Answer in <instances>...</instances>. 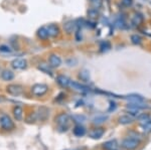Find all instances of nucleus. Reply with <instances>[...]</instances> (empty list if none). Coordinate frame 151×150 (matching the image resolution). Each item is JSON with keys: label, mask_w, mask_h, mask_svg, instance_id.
<instances>
[{"label": "nucleus", "mask_w": 151, "mask_h": 150, "mask_svg": "<svg viewBox=\"0 0 151 150\" xmlns=\"http://www.w3.org/2000/svg\"><path fill=\"white\" fill-rule=\"evenodd\" d=\"M140 144V141L136 138H125L122 141V147L127 150H133L137 148Z\"/></svg>", "instance_id": "nucleus-1"}, {"label": "nucleus", "mask_w": 151, "mask_h": 150, "mask_svg": "<svg viewBox=\"0 0 151 150\" xmlns=\"http://www.w3.org/2000/svg\"><path fill=\"white\" fill-rule=\"evenodd\" d=\"M0 126L4 130H11L14 128V123L8 115H2L0 117Z\"/></svg>", "instance_id": "nucleus-2"}, {"label": "nucleus", "mask_w": 151, "mask_h": 150, "mask_svg": "<svg viewBox=\"0 0 151 150\" xmlns=\"http://www.w3.org/2000/svg\"><path fill=\"white\" fill-rule=\"evenodd\" d=\"M48 91V87L45 84H35L31 87V93L35 96H42Z\"/></svg>", "instance_id": "nucleus-3"}, {"label": "nucleus", "mask_w": 151, "mask_h": 150, "mask_svg": "<svg viewBox=\"0 0 151 150\" xmlns=\"http://www.w3.org/2000/svg\"><path fill=\"white\" fill-rule=\"evenodd\" d=\"M6 91H7V93L10 94L12 96H19L23 93V88L20 85L11 84L6 87Z\"/></svg>", "instance_id": "nucleus-4"}, {"label": "nucleus", "mask_w": 151, "mask_h": 150, "mask_svg": "<svg viewBox=\"0 0 151 150\" xmlns=\"http://www.w3.org/2000/svg\"><path fill=\"white\" fill-rule=\"evenodd\" d=\"M69 121H70V117L68 114H60L55 117V122L60 125V127H65V128H68V124H69Z\"/></svg>", "instance_id": "nucleus-5"}, {"label": "nucleus", "mask_w": 151, "mask_h": 150, "mask_svg": "<svg viewBox=\"0 0 151 150\" xmlns=\"http://www.w3.org/2000/svg\"><path fill=\"white\" fill-rule=\"evenodd\" d=\"M11 67L14 70H24L27 67V62L24 59H15L11 62Z\"/></svg>", "instance_id": "nucleus-6"}, {"label": "nucleus", "mask_w": 151, "mask_h": 150, "mask_svg": "<svg viewBox=\"0 0 151 150\" xmlns=\"http://www.w3.org/2000/svg\"><path fill=\"white\" fill-rule=\"evenodd\" d=\"M48 64L52 67H58L62 65V60H60V57L58 55L52 54L48 57Z\"/></svg>", "instance_id": "nucleus-7"}, {"label": "nucleus", "mask_w": 151, "mask_h": 150, "mask_svg": "<svg viewBox=\"0 0 151 150\" xmlns=\"http://www.w3.org/2000/svg\"><path fill=\"white\" fill-rule=\"evenodd\" d=\"M47 29L48 35H50V37H57L60 32V27H58L57 24H48L47 26Z\"/></svg>", "instance_id": "nucleus-8"}, {"label": "nucleus", "mask_w": 151, "mask_h": 150, "mask_svg": "<svg viewBox=\"0 0 151 150\" xmlns=\"http://www.w3.org/2000/svg\"><path fill=\"white\" fill-rule=\"evenodd\" d=\"M57 82H58V84L60 85V87H63V88H67L68 86H70V79L68 78V77L64 76V75L58 76Z\"/></svg>", "instance_id": "nucleus-9"}, {"label": "nucleus", "mask_w": 151, "mask_h": 150, "mask_svg": "<svg viewBox=\"0 0 151 150\" xmlns=\"http://www.w3.org/2000/svg\"><path fill=\"white\" fill-rule=\"evenodd\" d=\"M75 27H76V22L73 20H68L67 22H65L64 24V29L68 34L73 33V31L75 30Z\"/></svg>", "instance_id": "nucleus-10"}, {"label": "nucleus", "mask_w": 151, "mask_h": 150, "mask_svg": "<svg viewBox=\"0 0 151 150\" xmlns=\"http://www.w3.org/2000/svg\"><path fill=\"white\" fill-rule=\"evenodd\" d=\"M36 34H37V37L38 38H40V39H42V40L47 39L48 36H50V35H48V32H47V27H45V26H42V27L38 28V30H37V32H36Z\"/></svg>", "instance_id": "nucleus-11"}, {"label": "nucleus", "mask_w": 151, "mask_h": 150, "mask_svg": "<svg viewBox=\"0 0 151 150\" xmlns=\"http://www.w3.org/2000/svg\"><path fill=\"white\" fill-rule=\"evenodd\" d=\"M50 67H50V65L45 64V62H40V64L38 65L37 69L40 70V71L43 72L45 74H47V75H50V76H52V70H50Z\"/></svg>", "instance_id": "nucleus-12"}, {"label": "nucleus", "mask_w": 151, "mask_h": 150, "mask_svg": "<svg viewBox=\"0 0 151 150\" xmlns=\"http://www.w3.org/2000/svg\"><path fill=\"white\" fill-rule=\"evenodd\" d=\"M1 78L4 81H12L14 79V72L10 70H4L1 72Z\"/></svg>", "instance_id": "nucleus-13"}, {"label": "nucleus", "mask_w": 151, "mask_h": 150, "mask_svg": "<svg viewBox=\"0 0 151 150\" xmlns=\"http://www.w3.org/2000/svg\"><path fill=\"white\" fill-rule=\"evenodd\" d=\"M104 132H105V130L103 129V128H97V129H94L93 131H91V133H90V136L94 139H99L103 136Z\"/></svg>", "instance_id": "nucleus-14"}, {"label": "nucleus", "mask_w": 151, "mask_h": 150, "mask_svg": "<svg viewBox=\"0 0 151 150\" xmlns=\"http://www.w3.org/2000/svg\"><path fill=\"white\" fill-rule=\"evenodd\" d=\"M13 115H14V118H15L17 121H20L22 120V117H23V110L21 107L19 106H16L14 107L13 109Z\"/></svg>", "instance_id": "nucleus-15"}, {"label": "nucleus", "mask_w": 151, "mask_h": 150, "mask_svg": "<svg viewBox=\"0 0 151 150\" xmlns=\"http://www.w3.org/2000/svg\"><path fill=\"white\" fill-rule=\"evenodd\" d=\"M70 85L73 87V89H75V90H77V91H80V92H87L90 90L88 87L79 84V83H76V82H70Z\"/></svg>", "instance_id": "nucleus-16"}, {"label": "nucleus", "mask_w": 151, "mask_h": 150, "mask_svg": "<svg viewBox=\"0 0 151 150\" xmlns=\"http://www.w3.org/2000/svg\"><path fill=\"white\" fill-rule=\"evenodd\" d=\"M74 134L78 137H82L86 134V129L83 126H81V125H77L74 128Z\"/></svg>", "instance_id": "nucleus-17"}, {"label": "nucleus", "mask_w": 151, "mask_h": 150, "mask_svg": "<svg viewBox=\"0 0 151 150\" xmlns=\"http://www.w3.org/2000/svg\"><path fill=\"white\" fill-rule=\"evenodd\" d=\"M99 11L96 8H91L88 10V17L90 19H97L99 17Z\"/></svg>", "instance_id": "nucleus-18"}, {"label": "nucleus", "mask_w": 151, "mask_h": 150, "mask_svg": "<svg viewBox=\"0 0 151 150\" xmlns=\"http://www.w3.org/2000/svg\"><path fill=\"white\" fill-rule=\"evenodd\" d=\"M107 119H108V117H107V116L99 115V116H96V117L93 119V123H94V124H96V125H100V124H102V123H104Z\"/></svg>", "instance_id": "nucleus-19"}, {"label": "nucleus", "mask_w": 151, "mask_h": 150, "mask_svg": "<svg viewBox=\"0 0 151 150\" xmlns=\"http://www.w3.org/2000/svg\"><path fill=\"white\" fill-rule=\"evenodd\" d=\"M116 147H117V142L115 140H111V141L104 143V148L107 150H115Z\"/></svg>", "instance_id": "nucleus-20"}, {"label": "nucleus", "mask_w": 151, "mask_h": 150, "mask_svg": "<svg viewBox=\"0 0 151 150\" xmlns=\"http://www.w3.org/2000/svg\"><path fill=\"white\" fill-rule=\"evenodd\" d=\"M79 78L84 82H88L90 80V72L87 70H83V71L80 72L79 74Z\"/></svg>", "instance_id": "nucleus-21"}, {"label": "nucleus", "mask_w": 151, "mask_h": 150, "mask_svg": "<svg viewBox=\"0 0 151 150\" xmlns=\"http://www.w3.org/2000/svg\"><path fill=\"white\" fill-rule=\"evenodd\" d=\"M127 99L130 101L131 103H141V102H143V98L141 96H139V95H130Z\"/></svg>", "instance_id": "nucleus-22"}, {"label": "nucleus", "mask_w": 151, "mask_h": 150, "mask_svg": "<svg viewBox=\"0 0 151 150\" xmlns=\"http://www.w3.org/2000/svg\"><path fill=\"white\" fill-rule=\"evenodd\" d=\"M132 122V118L128 115H124V116H121L119 118V123L120 124H123V125H126V124H129V123Z\"/></svg>", "instance_id": "nucleus-23"}, {"label": "nucleus", "mask_w": 151, "mask_h": 150, "mask_svg": "<svg viewBox=\"0 0 151 150\" xmlns=\"http://www.w3.org/2000/svg\"><path fill=\"white\" fill-rule=\"evenodd\" d=\"M142 21H143V17L140 15V14H135L132 18V23L134 24V25H139V24H141Z\"/></svg>", "instance_id": "nucleus-24"}, {"label": "nucleus", "mask_w": 151, "mask_h": 150, "mask_svg": "<svg viewBox=\"0 0 151 150\" xmlns=\"http://www.w3.org/2000/svg\"><path fill=\"white\" fill-rule=\"evenodd\" d=\"M141 128H142V131L145 133L151 132V121H147V122L143 123V124L141 125Z\"/></svg>", "instance_id": "nucleus-25"}, {"label": "nucleus", "mask_w": 151, "mask_h": 150, "mask_svg": "<svg viewBox=\"0 0 151 150\" xmlns=\"http://www.w3.org/2000/svg\"><path fill=\"white\" fill-rule=\"evenodd\" d=\"M90 2H91V4L93 5L94 8L96 9L101 8L102 5H103V0H90Z\"/></svg>", "instance_id": "nucleus-26"}, {"label": "nucleus", "mask_w": 151, "mask_h": 150, "mask_svg": "<svg viewBox=\"0 0 151 150\" xmlns=\"http://www.w3.org/2000/svg\"><path fill=\"white\" fill-rule=\"evenodd\" d=\"M73 119H74L76 122L83 123L86 121V117H85L84 115H75V116H73Z\"/></svg>", "instance_id": "nucleus-27"}, {"label": "nucleus", "mask_w": 151, "mask_h": 150, "mask_svg": "<svg viewBox=\"0 0 151 150\" xmlns=\"http://www.w3.org/2000/svg\"><path fill=\"white\" fill-rule=\"evenodd\" d=\"M110 47H111V45H110V42H103L101 43V47H100V48H101V52H106V50H110Z\"/></svg>", "instance_id": "nucleus-28"}, {"label": "nucleus", "mask_w": 151, "mask_h": 150, "mask_svg": "<svg viewBox=\"0 0 151 150\" xmlns=\"http://www.w3.org/2000/svg\"><path fill=\"white\" fill-rule=\"evenodd\" d=\"M131 40H132V42L134 43V44H139V43L141 42V37L137 34H134V35L131 36Z\"/></svg>", "instance_id": "nucleus-29"}, {"label": "nucleus", "mask_w": 151, "mask_h": 150, "mask_svg": "<svg viewBox=\"0 0 151 150\" xmlns=\"http://www.w3.org/2000/svg\"><path fill=\"white\" fill-rule=\"evenodd\" d=\"M138 119H139V121H141L142 123H145V122H147V121H150V117L147 114H142L138 117Z\"/></svg>", "instance_id": "nucleus-30"}, {"label": "nucleus", "mask_w": 151, "mask_h": 150, "mask_svg": "<svg viewBox=\"0 0 151 150\" xmlns=\"http://www.w3.org/2000/svg\"><path fill=\"white\" fill-rule=\"evenodd\" d=\"M0 52H10L11 48L6 44H2V45H0Z\"/></svg>", "instance_id": "nucleus-31"}, {"label": "nucleus", "mask_w": 151, "mask_h": 150, "mask_svg": "<svg viewBox=\"0 0 151 150\" xmlns=\"http://www.w3.org/2000/svg\"><path fill=\"white\" fill-rule=\"evenodd\" d=\"M36 120V114L35 113H31V114H29V116L27 118H26V121L27 122H35Z\"/></svg>", "instance_id": "nucleus-32"}, {"label": "nucleus", "mask_w": 151, "mask_h": 150, "mask_svg": "<svg viewBox=\"0 0 151 150\" xmlns=\"http://www.w3.org/2000/svg\"><path fill=\"white\" fill-rule=\"evenodd\" d=\"M123 3L125 4L126 6H129L132 4V0H123Z\"/></svg>", "instance_id": "nucleus-33"}]
</instances>
